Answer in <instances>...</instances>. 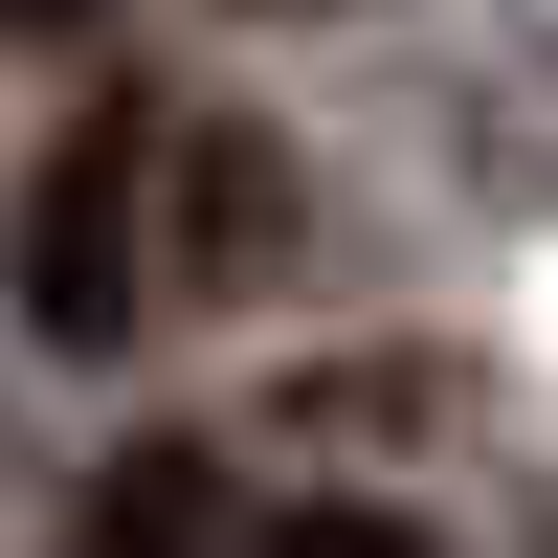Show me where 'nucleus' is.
<instances>
[{"label": "nucleus", "instance_id": "obj_1", "mask_svg": "<svg viewBox=\"0 0 558 558\" xmlns=\"http://www.w3.org/2000/svg\"><path fill=\"white\" fill-rule=\"evenodd\" d=\"M157 157H179V134L134 112V89H89V112L23 157V246H0V291H23L45 357H112V336H134V291H157Z\"/></svg>", "mask_w": 558, "mask_h": 558}, {"label": "nucleus", "instance_id": "obj_4", "mask_svg": "<svg viewBox=\"0 0 558 558\" xmlns=\"http://www.w3.org/2000/svg\"><path fill=\"white\" fill-rule=\"evenodd\" d=\"M223 558H447L425 514H380V492H313V514H246Z\"/></svg>", "mask_w": 558, "mask_h": 558}, {"label": "nucleus", "instance_id": "obj_3", "mask_svg": "<svg viewBox=\"0 0 558 558\" xmlns=\"http://www.w3.org/2000/svg\"><path fill=\"white\" fill-rule=\"evenodd\" d=\"M179 246H202V268H268V246H291V157H268V134H202V157H179Z\"/></svg>", "mask_w": 558, "mask_h": 558}, {"label": "nucleus", "instance_id": "obj_5", "mask_svg": "<svg viewBox=\"0 0 558 558\" xmlns=\"http://www.w3.org/2000/svg\"><path fill=\"white\" fill-rule=\"evenodd\" d=\"M68 23H89V0H0V45H68Z\"/></svg>", "mask_w": 558, "mask_h": 558}, {"label": "nucleus", "instance_id": "obj_2", "mask_svg": "<svg viewBox=\"0 0 558 558\" xmlns=\"http://www.w3.org/2000/svg\"><path fill=\"white\" fill-rule=\"evenodd\" d=\"M68 558H223V447L134 425L112 470H89V514H68Z\"/></svg>", "mask_w": 558, "mask_h": 558}]
</instances>
